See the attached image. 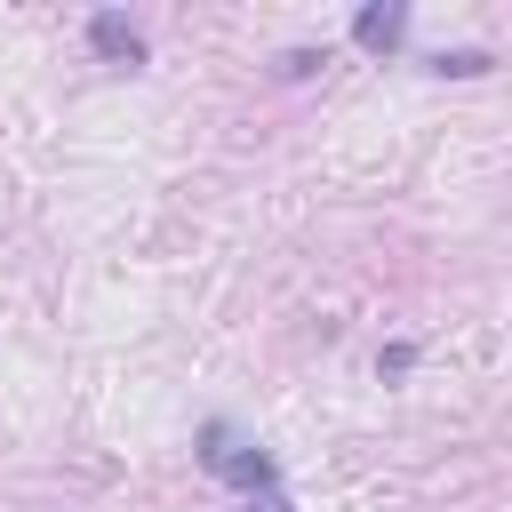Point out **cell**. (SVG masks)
<instances>
[{"instance_id":"cell-1","label":"cell","mask_w":512,"mask_h":512,"mask_svg":"<svg viewBox=\"0 0 512 512\" xmlns=\"http://www.w3.org/2000/svg\"><path fill=\"white\" fill-rule=\"evenodd\" d=\"M200 464L216 472V480H240V488H272V456L264 448H240L224 424L208 432V448H200Z\"/></svg>"},{"instance_id":"cell-2","label":"cell","mask_w":512,"mask_h":512,"mask_svg":"<svg viewBox=\"0 0 512 512\" xmlns=\"http://www.w3.org/2000/svg\"><path fill=\"white\" fill-rule=\"evenodd\" d=\"M400 32H408V8H400V0H368V8L352 16V40H360L368 56H384V48H400Z\"/></svg>"},{"instance_id":"cell-3","label":"cell","mask_w":512,"mask_h":512,"mask_svg":"<svg viewBox=\"0 0 512 512\" xmlns=\"http://www.w3.org/2000/svg\"><path fill=\"white\" fill-rule=\"evenodd\" d=\"M88 48H96L104 64H144V32H136L128 16H112V8L88 16Z\"/></svg>"},{"instance_id":"cell-4","label":"cell","mask_w":512,"mask_h":512,"mask_svg":"<svg viewBox=\"0 0 512 512\" xmlns=\"http://www.w3.org/2000/svg\"><path fill=\"white\" fill-rule=\"evenodd\" d=\"M432 72H456V80H472V72H488V48H440V56H432Z\"/></svg>"},{"instance_id":"cell-5","label":"cell","mask_w":512,"mask_h":512,"mask_svg":"<svg viewBox=\"0 0 512 512\" xmlns=\"http://www.w3.org/2000/svg\"><path fill=\"white\" fill-rule=\"evenodd\" d=\"M248 512H288V496H264V504H248Z\"/></svg>"}]
</instances>
